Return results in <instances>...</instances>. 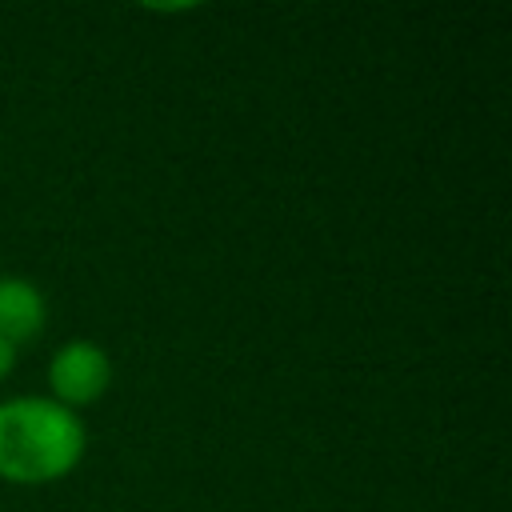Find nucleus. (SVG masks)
<instances>
[{
	"mask_svg": "<svg viewBox=\"0 0 512 512\" xmlns=\"http://www.w3.org/2000/svg\"><path fill=\"white\" fill-rule=\"evenodd\" d=\"M88 448L80 412L52 396H8L0 400V480L36 488L76 472Z\"/></svg>",
	"mask_w": 512,
	"mask_h": 512,
	"instance_id": "obj_1",
	"label": "nucleus"
},
{
	"mask_svg": "<svg viewBox=\"0 0 512 512\" xmlns=\"http://www.w3.org/2000/svg\"><path fill=\"white\" fill-rule=\"evenodd\" d=\"M112 384V360L96 340H64L48 360V396L72 412L96 404Z\"/></svg>",
	"mask_w": 512,
	"mask_h": 512,
	"instance_id": "obj_2",
	"label": "nucleus"
},
{
	"mask_svg": "<svg viewBox=\"0 0 512 512\" xmlns=\"http://www.w3.org/2000/svg\"><path fill=\"white\" fill-rule=\"evenodd\" d=\"M48 324V300L44 292L24 276H0V340L24 344L36 340Z\"/></svg>",
	"mask_w": 512,
	"mask_h": 512,
	"instance_id": "obj_3",
	"label": "nucleus"
},
{
	"mask_svg": "<svg viewBox=\"0 0 512 512\" xmlns=\"http://www.w3.org/2000/svg\"><path fill=\"white\" fill-rule=\"evenodd\" d=\"M16 368V344H8V340H0V380L8 376Z\"/></svg>",
	"mask_w": 512,
	"mask_h": 512,
	"instance_id": "obj_4",
	"label": "nucleus"
}]
</instances>
